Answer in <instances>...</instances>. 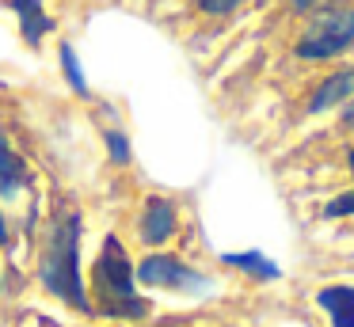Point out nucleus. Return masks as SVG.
<instances>
[{"instance_id":"dca6fc26","label":"nucleus","mask_w":354,"mask_h":327,"mask_svg":"<svg viewBox=\"0 0 354 327\" xmlns=\"http://www.w3.org/2000/svg\"><path fill=\"white\" fill-rule=\"evenodd\" d=\"M343 126H346V129H354V99L343 106Z\"/></svg>"},{"instance_id":"0eeeda50","label":"nucleus","mask_w":354,"mask_h":327,"mask_svg":"<svg viewBox=\"0 0 354 327\" xmlns=\"http://www.w3.org/2000/svg\"><path fill=\"white\" fill-rule=\"evenodd\" d=\"M316 304L328 312L331 327H354V286H324Z\"/></svg>"},{"instance_id":"9b49d317","label":"nucleus","mask_w":354,"mask_h":327,"mask_svg":"<svg viewBox=\"0 0 354 327\" xmlns=\"http://www.w3.org/2000/svg\"><path fill=\"white\" fill-rule=\"evenodd\" d=\"M57 57H62V73H65V80H69V88L77 91V95H88V80H84V68H80L77 50H73L69 42H62Z\"/></svg>"},{"instance_id":"4468645a","label":"nucleus","mask_w":354,"mask_h":327,"mask_svg":"<svg viewBox=\"0 0 354 327\" xmlns=\"http://www.w3.org/2000/svg\"><path fill=\"white\" fill-rule=\"evenodd\" d=\"M290 8L293 12H301V15H320V12H328V8H339V0H290Z\"/></svg>"},{"instance_id":"a211bd4d","label":"nucleus","mask_w":354,"mask_h":327,"mask_svg":"<svg viewBox=\"0 0 354 327\" xmlns=\"http://www.w3.org/2000/svg\"><path fill=\"white\" fill-rule=\"evenodd\" d=\"M351 167H354V152H351Z\"/></svg>"},{"instance_id":"423d86ee","label":"nucleus","mask_w":354,"mask_h":327,"mask_svg":"<svg viewBox=\"0 0 354 327\" xmlns=\"http://www.w3.org/2000/svg\"><path fill=\"white\" fill-rule=\"evenodd\" d=\"M351 99H354V65L331 73L328 80L313 91V99H308V114H324V111H331V106H346Z\"/></svg>"},{"instance_id":"f257e3e1","label":"nucleus","mask_w":354,"mask_h":327,"mask_svg":"<svg viewBox=\"0 0 354 327\" xmlns=\"http://www.w3.org/2000/svg\"><path fill=\"white\" fill-rule=\"evenodd\" d=\"M42 286L54 297L69 301L73 308L88 312V293H84V274H80V217L69 213V217L57 221L54 236H50V247L42 255Z\"/></svg>"},{"instance_id":"39448f33","label":"nucleus","mask_w":354,"mask_h":327,"mask_svg":"<svg viewBox=\"0 0 354 327\" xmlns=\"http://www.w3.org/2000/svg\"><path fill=\"white\" fill-rule=\"evenodd\" d=\"M176 225H179L176 205H171L168 198H149L145 213H141V240H145L149 247H156V243L176 236Z\"/></svg>"},{"instance_id":"1a4fd4ad","label":"nucleus","mask_w":354,"mask_h":327,"mask_svg":"<svg viewBox=\"0 0 354 327\" xmlns=\"http://www.w3.org/2000/svg\"><path fill=\"white\" fill-rule=\"evenodd\" d=\"M27 183V167L24 160L12 152V144L0 137V198H12L16 190H24Z\"/></svg>"},{"instance_id":"ddd939ff","label":"nucleus","mask_w":354,"mask_h":327,"mask_svg":"<svg viewBox=\"0 0 354 327\" xmlns=\"http://www.w3.org/2000/svg\"><path fill=\"white\" fill-rule=\"evenodd\" d=\"M324 217H354V190L331 198V202L324 205Z\"/></svg>"},{"instance_id":"20e7f679","label":"nucleus","mask_w":354,"mask_h":327,"mask_svg":"<svg viewBox=\"0 0 354 327\" xmlns=\"http://www.w3.org/2000/svg\"><path fill=\"white\" fill-rule=\"evenodd\" d=\"M133 278L141 286H156V289H183V293H202L206 278L194 266L179 263L176 255H145L133 270Z\"/></svg>"},{"instance_id":"f03ea898","label":"nucleus","mask_w":354,"mask_h":327,"mask_svg":"<svg viewBox=\"0 0 354 327\" xmlns=\"http://www.w3.org/2000/svg\"><path fill=\"white\" fill-rule=\"evenodd\" d=\"M92 286L100 293V304L111 316H145V301L138 297V278H133V266L126 259L122 243L115 236L103 240V251L92 266Z\"/></svg>"},{"instance_id":"2eb2a0df","label":"nucleus","mask_w":354,"mask_h":327,"mask_svg":"<svg viewBox=\"0 0 354 327\" xmlns=\"http://www.w3.org/2000/svg\"><path fill=\"white\" fill-rule=\"evenodd\" d=\"M240 4H244V0H198V8L206 15H229V12H236Z\"/></svg>"},{"instance_id":"f8f14e48","label":"nucleus","mask_w":354,"mask_h":327,"mask_svg":"<svg viewBox=\"0 0 354 327\" xmlns=\"http://www.w3.org/2000/svg\"><path fill=\"white\" fill-rule=\"evenodd\" d=\"M107 149H111V160L115 164H130V141H126V133L122 129H107Z\"/></svg>"},{"instance_id":"9d476101","label":"nucleus","mask_w":354,"mask_h":327,"mask_svg":"<svg viewBox=\"0 0 354 327\" xmlns=\"http://www.w3.org/2000/svg\"><path fill=\"white\" fill-rule=\"evenodd\" d=\"M225 263L240 266L244 274H252V278H259V281L278 278V263H270L267 255H259V251H232V255H225Z\"/></svg>"},{"instance_id":"f3484780","label":"nucleus","mask_w":354,"mask_h":327,"mask_svg":"<svg viewBox=\"0 0 354 327\" xmlns=\"http://www.w3.org/2000/svg\"><path fill=\"white\" fill-rule=\"evenodd\" d=\"M0 243H8V225H4V217H0Z\"/></svg>"},{"instance_id":"7ed1b4c3","label":"nucleus","mask_w":354,"mask_h":327,"mask_svg":"<svg viewBox=\"0 0 354 327\" xmlns=\"http://www.w3.org/2000/svg\"><path fill=\"white\" fill-rule=\"evenodd\" d=\"M354 46V8L339 4L320 12L313 23L305 27V35L297 38V57L301 61H328L339 57Z\"/></svg>"},{"instance_id":"6e6552de","label":"nucleus","mask_w":354,"mask_h":327,"mask_svg":"<svg viewBox=\"0 0 354 327\" xmlns=\"http://www.w3.org/2000/svg\"><path fill=\"white\" fill-rule=\"evenodd\" d=\"M12 8H16V15H19V30H24V42L27 46H39L42 35L54 30V19L46 15L42 0H12Z\"/></svg>"}]
</instances>
